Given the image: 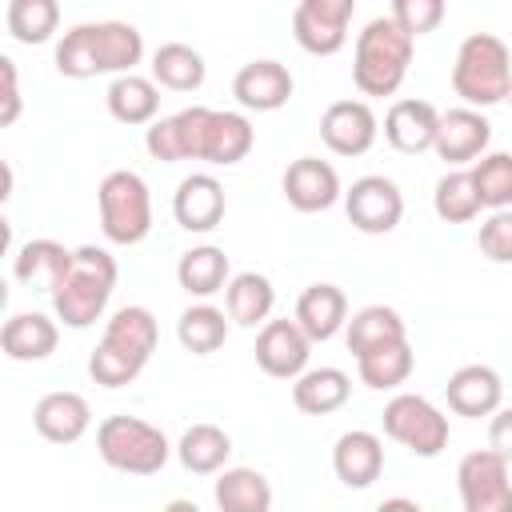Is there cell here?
Returning a JSON list of instances; mask_svg holds the SVG:
<instances>
[{
  "label": "cell",
  "mask_w": 512,
  "mask_h": 512,
  "mask_svg": "<svg viewBox=\"0 0 512 512\" xmlns=\"http://www.w3.org/2000/svg\"><path fill=\"white\" fill-rule=\"evenodd\" d=\"M252 144H256V128L244 112L204 108V104L180 108L176 116H156L144 128V148L160 164L204 160L216 168H232L252 152Z\"/></svg>",
  "instance_id": "obj_1"
},
{
  "label": "cell",
  "mask_w": 512,
  "mask_h": 512,
  "mask_svg": "<svg viewBox=\"0 0 512 512\" xmlns=\"http://www.w3.org/2000/svg\"><path fill=\"white\" fill-rule=\"evenodd\" d=\"M144 60V36L128 20H88L68 28L56 40V72L68 80H92V76H124L136 72Z\"/></svg>",
  "instance_id": "obj_2"
},
{
  "label": "cell",
  "mask_w": 512,
  "mask_h": 512,
  "mask_svg": "<svg viewBox=\"0 0 512 512\" xmlns=\"http://www.w3.org/2000/svg\"><path fill=\"white\" fill-rule=\"evenodd\" d=\"M156 340H160V328H156V316L144 304L116 308L108 316V324H104L100 344L88 356V376L100 388H124V384H132L144 372V364L152 360Z\"/></svg>",
  "instance_id": "obj_3"
},
{
  "label": "cell",
  "mask_w": 512,
  "mask_h": 512,
  "mask_svg": "<svg viewBox=\"0 0 512 512\" xmlns=\"http://www.w3.org/2000/svg\"><path fill=\"white\" fill-rule=\"evenodd\" d=\"M116 256L108 248H96V244H80L72 252V268L64 272V280L48 292L52 296V316L64 324V328H92L108 300H112V288H116Z\"/></svg>",
  "instance_id": "obj_4"
},
{
  "label": "cell",
  "mask_w": 512,
  "mask_h": 512,
  "mask_svg": "<svg viewBox=\"0 0 512 512\" xmlns=\"http://www.w3.org/2000/svg\"><path fill=\"white\" fill-rule=\"evenodd\" d=\"M412 52L416 40L392 16L368 20L352 52V84L360 88V96H396L412 68Z\"/></svg>",
  "instance_id": "obj_5"
},
{
  "label": "cell",
  "mask_w": 512,
  "mask_h": 512,
  "mask_svg": "<svg viewBox=\"0 0 512 512\" xmlns=\"http://www.w3.org/2000/svg\"><path fill=\"white\" fill-rule=\"evenodd\" d=\"M512 84V52L500 36L492 32H472L460 40L456 60H452V92L468 108H492L508 100Z\"/></svg>",
  "instance_id": "obj_6"
},
{
  "label": "cell",
  "mask_w": 512,
  "mask_h": 512,
  "mask_svg": "<svg viewBox=\"0 0 512 512\" xmlns=\"http://www.w3.org/2000/svg\"><path fill=\"white\" fill-rule=\"evenodd\" d=\"M96 452H100V460L108 468H116L124 476H156L168 464L172 444H168V436L156 424H148L140 416L116 412V416H104L100 420V428H96Z\"/></svg>",
  "instance_id": "obj_7"
},
{
  "label": "cell",
  "mask_w": 512,
  "mask_h": 512,
  "mask_svg": "<svg viewBox=\"0 0 512 512\" xmlns=\"http://www.w3.org/2000/svg\"><path fill=\"white\" fill-rule=\"evenodd\" d=\"M96 212L108 244H120V248L140 244L152 232V192L144 176L132 168H112L96 188Z\"/></svg>",
  "instance_id": "obj_8"
},
{
  "label": "cell",
  "mask_w": 512,
  "mask_h": 512,
  "mask_svg": "<svg viewBox=\"0 0 512 512\" xmlns=\"http://www.w3.org/2000/svg\"><path fill=\"white\" fill-rule=\"evenodd\" d=\"M384 436L396 440L400 448H408L412 456L420 460H432L448 448V416L428 400V396H416V392H396L388 404H384Z\"/></svg>",
  "instance_id": "obj_9"
},
{
  "label": "cell",
  "mask_w": 512,
  "mask_h": 512,
  "mask_svg": "<svg viewBox=\"0 0 512 512\" xmlns=\"http://www.w3.org/2000/svg\"><path fill=\"white\" fill-rule=\"evenodd\" d=\"M464 512H512V464L496 448L468 452L456 464Z\"/></svg>",
  "instance_id": "obj_10"
},
{
  "label": "cell",
  "mask_w": 512,
  "mask_h": 512,
  "mask_svg": "<svg viewBox=\"0 0 512 512\" xmlns=\"http://www.w3.org/2000/svg\"><path fill=\"white\" fill-rule=\"evenodd\" d=\"M356 0H300L292 12V36L308 56H336L348 44Z\"/></svg>",
  "instance_id": "obj_11"
},
{
  "label": "cell",
  "mask_w": 512,
  "mask_h": 512,
  "mask_svg": "<svg viewBox=\"0 0 512 512\" xmlns=\"http://www.w3.org/2000/svg\"><path fill=\"white\" fill-rule=\"evenodd\" d=\"M348 224L364 236H384L404 220V192L388 176H360L344 192Z\"/></svg>",
  "instance_id": "obj_12"
},
{
  "label": "cell",
  "mask_w": 512,
  "mask_h": 512,
  "mask_svg": "<svg viewBox=\"0 0 512 512\" xmlns=\"http://www.w3.org/2000/svg\"><path fill=\"white\" fill-rule=\"evenodd\" d=\"M280 192H284V200H288L296 212H304V216L328 212L336 200H344L340 172H336L328 160H320V156H300V160H292V164L284 168V176H280Z\"/></svg>",
  "instance_id": "obj_13"
},
{
  "label": "cell",
  "mask_w": 512,
  "mask_h": 512,
  "mask_svg": "<svg viewBox=\"0 0 512 512\" xmlns=\"http://www.w3.org/2000/svg\"><path fill=\"white\" fill-rule=\"evenodd\" d=\"M380 136V120L368 100H336L320 116V140L336 156H364Z\"/></svg>",
  "instance_id": "obj_14"
},
{
  "label": "cell",
  "mask_w": 512,
  "mask_h": 512,
  "mask_svg": "<svg viewBox=\"0 0 512 512\" xmlns=\"http://www.w3.org/2000/svg\"><path fill=\"white\" fill-rule=\"evenodd\" d=\"M312 356V336L292 320H264L260 336H256V364L260 372L276 376V380H296L308 368Z\"/></svg>",
  "instance_id": "obj_15"
},
{
  "label": "cell",
  "mask_w": 512,
  "mask_h": 512,
  "mask_svg": "<svg viewBox=\"0 0 512 512\" xmlns=\"http://www.w3.org/2000/svg\"><path fill=\"white\" fill-rule=\"evenodd\" d=\"M492 144V124L480 108H448L440 112V128H436V144L432 152L444 160V164H472L488 152Z\"/></svg>",
  "instance_id": "obj_16"
},
{
  "label": "cell",
  "mask_w": 512,
  "mask_h": 512,
  "mask_svg": "<svg viewBox=\"0 0 512 512\" xmlns=\"http://www.w3.org/2000/svg\"><path fill=\"white\" fill-rule=\"evenodd\" d=\"M292 92H296V80L280 60H248L232 76V96L244 112H276L292 100Z\"/></svg>",
  "instance_id": "obj_17"
},
{
  "label": "cell",
  "mask_w": 512,
  "mask_h": 512,
  "mask_svg": "<svg viewBox=\"0 0 512 512\" xmlns=\"http://www.w3.org/2000/svg\"><path fill=\"white\" fill-rule=\"evenodd\" d=\"M224 208H228V196H224V184L212 176V172H192L176 184L172 192V216L184 232H212L220 220H224Z\"/></svg>",
  "instance_id": "obj_18"
},
{
  "label": "cell",
  "mask_w": 512,
  "mask_h": 512,
  "mask_svg": "<svg viewBox=\"0 0 512 512\" xmlns=\"http://www.w3.org/2000/svg\"><path fill=\"white\" fill-rule=\"evenodd\" d=\"M444 400L456 416H468V420H480V416H492L500 404H504V380L492 364H464L448 376L444 384Z\"/></svg>",
  "instance_id": "obj_19"
},
{
  "label": "cell",
  "mask_w": 512,
  "mask_h": 512,
  "mask_svg": "<svg viewBox=\"0 0 512 512\" xmlns=\"http://www.w3.org/2000/svg\"><path fill=\"white\" fill-rule=\"evenodd\" d=\"M332 472L344 488H368L384 472V440L368 428L340 432L332 444Z\"/></svg>",
  "instance_id": "obj_20"
},
{
  "label": "cell",
  "mask_w": 512,
  "mask_h": 512,
  "mask_svg": "<svg viewBox=\"0 0 512 512\" xmlns=\"http://www.w3.org/2000/svg\"><path fill=\"white\" fill-rule=\"evenodd\" d=\"M436 128H440V112L428 100H396L384 112V140L404 152V156H420L436 144Z\"/></svg>",
  "instance_id": "obj_21"
},
{
  "label": "cell",
  "mask_w": 512,
  "mask_h": 512,
  "mask_svg": "<svg viewBox=\"0 0 512 512\" xmlns=\"http://www.w3.org/2000/svg\"><path fill=\"white\" fill-rule=\"evenodd\" d=\"M60 344V324L44 312H12L0 328V348L16 364H36L48 360Z\"/></svg>",
  "instance_id": "obj_22"
},
{
  "label": "cell",
  "mask_w": 512,
  "mask_h": 512,
  "mask_svg": "<svg viewBox=\"0 0 512 512\" xmlns=\"http://www.w3.org/2000/svg\"><path fill=\"white\" fill-rule=\"evenodd\" d=\"M32 428L48 444H76L92 428V408L80 392H48L32 408Z\"/></svg>",
  "instance_id": "obj_23"
},
{
  "label": "cell",
  "mask_w": 512,
  "mask_h": 512,
  "mask_svg": "<svg viewBox=\"0 0 512 512\" xmlns=\"http://www.w3.org/2000/svg\"><path fill=\"white\" fill-rule=\"evenodd\" d=\"M72 252H76V248H64L60 240H48V236L28 240V244H20V248L12 252V276H16L24 288L52 292V288L64 280V272L72 268Z\"/></svg>",
  "instance_id": "obj_24"
},
{
  "label": "cell",
  "mask_w": 512,
  "mask_h": 512,
  "mask_svg": "<svg viewBox=\"0 0 512 512\" xmlns=\"http://www.w3.org/2000/svg\"><path fill=\"white\" fill-rule=\"evenodd\" d=\"M352 396V380L344 368L336 364H320V368H304L296 380H292V404L304 412V416H328V412H340Z\"/></svg>",
  "instance_id": "obj_25"
},
{
  "label": "cell",
  "mask_w": 512,
  "mask_h": 512,
  "mask_svg": "<svg viewBox=\"0 0 512 512\" xmlns=\"http://www.w3.org/2000/svg\"><path fill=\"white\" fill-rule=\"evenodd\" d=\"M296 324L312 336V344L332 340L348 324V296L336 284H308L296 300Z\"/></svg>",
  "instance_id": "obj_26"
},
{
  "label": "cell",
  "mask_w": 512,
  "mask_h": 512,
  "mask_svg": "<svg viewBox=\"0 0 512 512\" xmlns=\"http://www.w3.org/2000/svg\"><path fill=\"white\" fill-rule=\"evenodd\" d=\"M108 100V112L112 120L128 124V128H140V124H152L160 116V84L152 76H140V72H124L108 84L104 92Z\"/></svg>",
  "instance_id": "obj_27"
},
{
  "label": "cell",
  "mask_w": 512,
  "mask_h": 512,
  "mask_svg": "<svg viewBox=\"0 0 512 512\" xmlns=\"http://www.w3.org/2000/svg\"><path fill=\"white\" fill-rule=\"evenodd\" d=\"M176 280H180V288H184L188 296H196V300H208V296L224 292L228 280H232V268H228L224 248H216V244H196V248H188V252L176 260Z\"/></svg>",
  "instance_id": "obj_28"
},
{
  "label": "cell",
  "mask_w": 512,
  "mask_h": 512,
  "mask_svg": "<svg viewBox=\"0 0 512 512\" xmlns=\"http://www.w3.org/2000/svg\"><path fill=\"white\" fill-rule=\"evenodd\" d=\"M272 304H276V288L264 272H236L224 288V308L232 316V324L240 328H256L272 316Z\"/></svg>",
  "instance_id": "obj_29"
},
{
  "label": "cell",
  "mask_w": 512,
  "mask_h": 512,
  "mask_svg": "<svg viewBox=\"0 0 512 512\" xmlns=\"http://www.w3.org/2000/svg\"><path fill=\"white\" fill-rule=\"evenodd\" d=\"M416 368V356H412V344L408 336L404 340H392V344H380V348H368L364 356H356V372H360V384L372 388V392H392L400 388Z\"/></svg>",
  "instance_id": "obj_30"
},
{
  "label": "cell",
  "mask_w": 512,
  "mask_h": 512,
  "mask_svg": "<svg viewBox=\"0 0 512 512\" xmlns=\"http://www.w3.org/2000/svg\"><path fill=\"white\" fill-rule=\"evenodd\" d=\"M176 456L192 476H216L220 468H228L232 436L220 424H192V428H184Z\"/></svg>",
  "instance_id": "obj_31"
},
{
  "label": "cell",
  "mask_w": 512,
  "mask_h": 512,
  "mask_svg": "<svg viewBox=\"0 0 512 512\" xmlns=\"http://www.w3.org/2000/svg\"><path fill=\"white\" fill-rule=\"evenodd\" d=\"M216 508L220 512H268L272 508V484L256 468H220L216 472Z\"/></svg>",
  "instance_id": "obj_32"
},
{
  "label": "cell",
  "mask_w": 512,
  "mask_h": 512,
  "mask_svg": "<svg viewBox=\"0 0 512 512\" xmlns=\"http://www.w3.org/2000/svg\"><path fill=\"white\" fill-rule=\"evenodd\" d=\"M228 324H232V316H228L224 308L200 300V304H188V308L180 312V320H176V340H180L184 352H192V356H212L216 348H224Z\"/></svg>",
  "instance_id": "obj_33"
},
{
  "label": "cell",
  "mask_w": 512,
  "mask_h": 512,
  "mask_svg": "<svg viewBox=\"0 0 512 512\" xmlns=\"http://www.w3.org/2000/svg\"><path fill=\"white\" fill-rule=\"evenodd\" d=\"M408 328H404V316L388 304H368L360 312L348 316L344 324V344L352 356H364L368 348H380V344H392V340H404Z\"/></svg>",
  "instance_id": "obj_34"
},
{
  "label": "cell",
  "mask_w": 512,
  "mask_h": 512,
  "mask_svg": "<svg viewBox=\"0 0 512 512\" xmlns=\"http://www.w3.org/2000/svg\"><path fill=\"white\" fill-rule=\"evenodd\" d=\"M204 76H208V64L192 44L168 40L152 52V80L168 92H196L204 84Z\"/></svg>",
  "instance_id": "obj_35"
},
{
  "label": "cell",
  "mask_w": 512,
  "mask_h": 512,
  "mask_svg": "<svg viewBox=\"0 0 512 512\" xmlns=\"http://www.w3.org/2000/svg\"><path fill=\"white\" fill-rule=\"evenodd\" d=\"M432 208L444 224H468L480 216V196H476V184H472V172L468 168H452L436 180V192H432Z\"/></svg>",
  "instance_id": "obj_36"
},
{
  "label": "cell",
  "mask_w": 512,
  "mask_h": 512,
  "mask_svg": "<svg viewBox=\"0 0 512 512\" xmlns=\"http://www.w3.org/2000/svg\"><path fill=\"white\" fill-rule=\"evenodd\" d=\"M4 24L20 44H44L60 28V0H8Z\"/></svg>",
  "instance_id": "obj_37"
},
{
  "label": "cell",
  "mask_w": 512,
  "mask_h": 512,
  "mask_svg": "<svg viewBox=\"0 0 512 512\" xmlns=\"http://www.w3.org/2000/svg\"><path fill=\"white\" fill-rule=\"evenodd\" d=\"M468 172L484 208H512V152H484Z\"/></svg>",
  "instance_id": "obj_38"
},
{
  "label": "cell",
  "mask_w": 512,
  "mask_h": 512,
  "mask_svg": "<svg viewBox=\"0 0 512 512\" xmlns=\"http://www.w3.org/2000/svg\"><path fill=\"white\" fill-rule=\"evenodd\" d=\"M412 40L416 36H428L444 24L448 16V0H392V12H388Z\"/></svg>",
  "instance_id": "obj_39"
},
{
  "label": "cell",
  "mask_w": 512,
  "mask_h": 512,
  "mask_svg": "<svg viewBox=\"0 0 512 512\" xmlns=\"http://www.w3.org/2000/svg\"><path fill=\"white\" fill-rule=\"evenodd\" d=\"M476 244L492 264H512V208H492L476 232Z\"/></svg>",
  "instance_id": "obj_40"
},
{
  "label": "cell",
  "mask_w": 512,
  "mask_h": 512,
  "mask_svg": "<svg viewBox=\"0 0 512 512\" xmlns=\"http://www.w3.org/2000/svg\"><path fill=\"white\" fill-rule=\"evenodd\" d=\"M0 80H4V96H0V124H16L20 116V76H16V60L12 56H0Z\"/></svg>",
  "instance_id": "obj_41"
},
{
  "label": "cell",
  "mask_w": 512,
  "mask_h": 512,
  "mask_svg": "<svg viewBox=\"0 0 512 512\" xmlns=\"http://www.w3.org/2000/svg\"><path fill=\"white\" fill-rule=\"evenodd\" d=\"M488 448H496L512 464V408H496L488 424Z\"/></svg>",
  "instance_id": "obj_42"
},
{
  "label": "cell",
  "mask_w": 512,
  "mask_h": 512,
  "mask_svg": "<svg viewBox=\"0 0 512 512\" xmlns=\"http://www.w3.org/2000/svg\"><path fill=\"white\" fill-rule=\"evenodd\" d=\"M384 508H416V500H380V512Z\"/></svg>",
  "instance_id": "obj_43"
},
{
  "label": "cell",
  "mask_w": 512,
  "mask_h": 512,
  "mask_svg": "<svg viewBox=\"0 0 512 512\" xmlns=\"http://www.w3.org/2000/svg\"><path fill=\"white\" fill-rule=\"evenodd\" d=\"M508 104H512V84H508Z\"/></svg>",
  "instance_id": "obj_44"
}]
</instances>
